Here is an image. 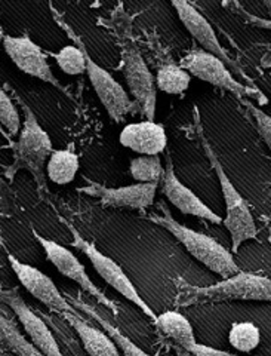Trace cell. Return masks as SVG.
<instances>
[{
  "label": "cell",
  "mask_w": 271,
  "mask_h": 356,
  "mask_svg": "<svg viewBox=\"0 0 271 356\" xmlns=\"http://www.w3.org/2000/svg\"><path fill=\"white\" fill-rule=\"evenodd\" d=\"M63 318L76 331L88 356H122L117 344L104 330L90 325L79 314H64Z\"/></svg>",
  "instance_id": "obj_17"
},
{
  "label": "cell",
  "mask_w": 271,
  "mask_h": 356,
  "mask_svg": "<svg viewBox=\"0 0 271 356\" xmlns=\"http://www.w3.org/2000/svg\"><path fill=\"white\" fill-rule=\"evenodd\" d=\"M31 232H33V236H35L36 241L40 243V247L44 251V254H47V259L54 264L56 270H58L63 276L69 277L70 281L76 282L83 289V291H86L90 297H94L98 303L106 306L107 309H113V314L119 315L117 305L113 302V300H110L92 282V280H90L86 269H85V266L70 250H67L64 245L55 242L52 239L43 238L35 229H33Z\"/></svg>",
  "instance_id": "obj_7"
},
{
  "label": "cell",
  "mask_w": 271,
  "mask_h": 356,
  "mask_svg": "<svg viewBox=\"0 0 271 356\" xmlns=\"http://www.w3.org/2000/svg\"><path fill=\"white\" fill-rule=\"evenodd\" d=\"M199 110L195 107V125L197 131V137L202 143L203 150H205L208 159L212 165V168L215 170L220 187L224 197V205H225V218H222V225L225 229L229 230L231 236V251L237 252L242 245L247 241H252L258 236V229L255 225V220L252 216V211L247 205L245 197L239 193L230 177L225 172L222 163L220 162L217 153L213 152L211 144L203 132V128L199 120Z\"/></svg>",
  "instance_id": "obj_2"
},
{
  "label": "cell",
  "mask_w": 271,
  "mask_h": 356,
  "mask_svg": "<svg viewBox=\"0 0 271 356\" xmlns=\"http://www.w3.org/2000/svg\"><path fill=\"white\" fill-rule=\"evenodd\" d=\"M179 65L190 74L206 83H211L217 88L225 89L236 97H255L261 95L255 88H249L233 76L231 70L225 65L215 55H212L202 48L190 51L179 61Z\"/></svg>",
  "instance_id": "obj_6"
},
{
  "label": "cell",
  "mask_w": 271,
  "mask_h": 356,
  "mask_svg": "<svg viewBox=\"0 0 271 356\" xmlns=\"http://www.w3.org/2000/svg\"><path fill=\"white\" fill-rule=\"evenodd\" d=\"M69 302L74 306V309L82 310L83 314H86L88 316H90L94 321L98 322L101 328H103L113 339V341L117 344L122 356H153L150 353H147L145 350H142L141 348H138L128 336H125V332H122L117 327L113 325L111 322H108L106 318L101 316L92 306L82 302V300H69Z\"/></svg>",
  "instance_id": "obj_20"
},
{
  "label": "cell",
  "mask_w": 271,
  "mask_h": 356,
  "mask_svg": "<svg viewBox=\"0 0 271 356\" xmlns=\"http://www.w3.org/2000/svg\"><path fill=\"white\" fill-rule=\"evenodd\" d=\"M5 31H3V27H2V24H0V49L3 48V40H5Z\"/></svg>",
  "instance_id": "obj_30"
},
{
  "label": "cell",
  "mask_w": 271,
  "mask_h": 356,
  "mask_svg": "<svg viewBox=\"0 0 271 356\" xmlns=\"http://www.w3.org/2000/svg\"><path fill=\"white\" fill-rule=\"evenodd\" d=\"M0 302L14 310L28 340L40 353L44 356H64L49 327L28 307L17 289H8V291L3 289V291H0Z\"/></svg>",
  "instance_id": "obj_12"
},
{
  "label": "cell",
  "mask_w": 271,
  "mask_h": 356,
  "mask_svg": "<svg viewBox=\"0 0 271 356\" xmlns=\"http://www.w3.org/2000/svg\"><path fill=\"white\" fill-rule=\"evenodd\" d=\"M5 188H8V186H6V183L2 180V178H0V191H5Z\"/></svg>",
  "instance_id": "obj_31"
},
{
  "label": "cell",
  "mask_w": 271,
  "mask_h": 356,
  "mask_svg": "<svg viewBox=\"0 0 271 356\" xmlns=\"http://www.w3.org/2000/svg\"><path fill=\"white\" fill-rule=\"evenodd\" d=\"M8 261L10 269L17 275L19 284L42 305L60 315L77 314L74 306L61 294L58 286L54 284L48 275H44L35 266L19 261L13 254H8Z\"/></svg>",
  "instance_id": "obj_10"
},
{
  "label": "cell",
  "mask_w": 271,
  "mask_h": 356,
  "mask_svg": "<svg viewBox=\"0 0 271 356\" xmlns=\"http://www.w3.org/2000/svg\"><path fill=\"white\" fill-rule=\"evenodd\" d=\"M188 353L193 356H237L234 353L211 348V346H206V344H200V343H196L195 346L188 350Z\"/></svg>",
  "instance_id": "obj_28"
},
{
  "label": "cell",
  "mask_w": 271,
  "mask_h": 356,
  "mask_svg": "<svg viewBox=\"0 0 271 356\" xmlns=\"http://www.w3.org/2000/svg\"><path fill=\"white\" fill-rule=\"evenodd\" d=\"M0 134H2L3 137H9V134H8V132H6V131L2 128V125H0Z\"/></svg>",
  "instance_id": "obj_32"
},
{
  "label": "cell",
  "mask_w": 271,
  "mask_h": 356,
  "mask_svg": "<svg viewBox=\"0 0 271 356\" xmlns=\"http://www.w3.org/2000/svg\"><path fill=\"white\" fill-rule=\"evenodd\" d=\"M218 302H271V280L264 275L240 270L209 286L178 281L176 307Z\"/></svg>",
  "instance_id": "obj_1"
},
{
  "label": "cell",
  "mask_w": 271,
  "mask_h": 356,
  "mask_svg": "<svg viewBox=\"0 0 271 356\" xmlns=\"http://www.w3.org/2000/svg\"><path fill=\"white\" fill-rule=\"evenodd\" d=\"M162 193L178 211L191 217L208 220L213 225H222V218L203 202V200L188 188L175 174L171 156H166L165 175L162 178Z\"/></svg>",
  "instance_id": "obj_15"
},
{
  "label": "cell",
  "mask_w": 271,
  "mask_h": 356,
  "mask_svg": "<svg viewBox=\"0 0 271 356\" xmlns=\"http://www.w3.org/2000/svg\"><path fill=\"white\" fill-rule=\"evenodd\" d=\"M131 177L141 184H161L165 175L161 156H138L133 158L129 165Z\"/></svg>",
  "instance_id": "obj_24"
},
{
  "label": "cell",
  "mask_w": 271,
  "mask_h": 356,
  "mask_svg": "<svg viewBox=\"0 0 271 356\" xmlns=\"http://www.w3.org/2000/svg\"><path fill=\"white\" fill-rule=\"evenodd\" d=\"M172 6L175 8L181 22H183L184 27L191 35V38L200 44L203 51L215 55V57L220 58L225 65L239 70L242 73L240 65L234 63V60H231L229 52L224 49L215 30H213V27L211 26V22L203 17L193 5L186 2V0H179V2L175 0V2H172Z\"/></svg>",
  "instance_id": "obj_13"
},
{
  "label": "cell",
  "mask_w": 271,
  "mask_h": 356,
  "mask_svg": "<svg viewBox=\"0 0 271 356\" xmlns=\"http://www.w3.org/2000/svg\"><path fill=\"white\" fill-rule=\"evenodd\" d=\"M161 209L162 214L150 216L149 220L171 233V235L188 251L191 257L196 259L205 267H208L211 272L220 275L222 280L240 272V267L237 266L231 251L222 247L218 241H215L209 235H205V233L196 232L184 225H181V222H178L171 216L167 208L161 207Z\"/></svg>",
  "instance_id": "obj_3"
},
{
  "label": "cell",
  "mask_w": 271,
  "mask_h": 356,
  "mask_svg": "<svg viewBox=\"0 0 271 356\" xmlns=\"http://www.w3.org/2000/svg\"><path fill=\"white\" fill-rule=\"evenodd\" d=\"M0 125L6 129L9 137H17L21 131L18 110L2 86H0Z\"/></svg>",
  "instance_id": "obj_26"
},
{
  "label": "cell",
  "mask_w": 271,
  "mask_h": 356,
  "mask_svg": "<svg viewBox=\"0 0 271 356\" xmlns=\"http://www.w3.org/2000/svg\"><path fill=\"white\" fill-rule=\"evenodd\" d=\"M123 76L128 83L131 95L147 120H154L157 104L156 76L149 70L141 52L135 47L123 49Z\"/></svg>",
  "instance_id": "obj_8"
},
{
  "label": "cell",
  "mask_w": 271,
  "mask_h": 356,
  "mask_svg": "<svg viewBox=\"0 0 271 356\" xmlns=\"http://www.w3.org/2000/svg\"><path fill=\"white\" fill-rule=\"evenodd\" d=\"M69 229L73 235V247L81 250L86 255L90 264L94 266L95 272L103 277L104 282L113 289H116L122 297L129 300L133 306H137V309H140L145 316H149L151 321H156L157 315L154 314L150 305L140 296L137 286L132 284L125 270L115 260L110 259L108 255L101 252L92 242L85 239L72 225H69Z\"/></svg>",
  "instance_id": "obj_5"
},
{
  "label": "cell",
  "mask_w": 271,
  "mask_h": 356,
  "mask_svg": "<svg viewBox=\"0 0 271 356\" xmlns=\"http://www.w3.org/2000/svg\"><path fill=\"white\" fill-rule=\"evenodd\" d=\"M85 60H86V74L92 85L98 99L106 108L111 120L122 122L135 108V102L129 98L128 92L115 77H113L104 67H101L90 57L88 48L83 44Z\"/></svg>",
  "instance_id": "obj_9"
},
{
  "label": "cell",
  "mask_w": 271,
  "mask_h": 356,
  "mask_svg": "<svg viewBox=\"0 0 271 356\" xmlns=\"http://www.w3.org/2000/svg\"><path fill=\"white\" fill-rule=\"evenodd\" d=\"M243 104L247 107L249 113L255 119V124H256V129L259 132V136L263 137L264 143L267 144V147L271 152V116L267 115L265 111H263L261 108H258L255 104L246 102V99L243 102Z\"/></svg>",
  "instance_id": "obj_27"
},
{
  "label": "cell",
  "mask_w": 271,
  "mask_h": 356,
  "mask_svg": "<svg viewBox=\"0 0 271 356\" xmlns=\"http://www.w3.org/2000/svg\"><path fill=\"white\" fill-rule=\"evenodd\" d=\"M159 186L161 184L153 183H135L122 187H106L103 184L89 180L88 186L82 187V192L92 197H98L99 202L106 207L144 209L154 204V197Z\"/></svg>",
  "instance_id": "obj_14"
},
{
  "label": "cell",
  "mask_w": 271,
  "mask_h": 356,
  "mask_svg": "<svg viewBox=\"0 0 271 356\" xmlns=\"http://www.w3.org/2000/svg\"><path fill=\"white\" fill-rule=\"evenodd\" d=\"M191 82V76L179 64L166 63L159 67L156 74V86L169 95L184 94Z\"/></svg>",
  "instance_id": "obj_22"
},
{
  "label": "cell",
  "mask_w": 271,
  "mask_h": 356,
  "mask_svg": "<svg viewBox=\"0 0 271 356\" xmlns=\"http://www.w3.org/2000/svg\"><path fill=\"white\" fill-rule=\"evenodd\" d=\"M239 13L242 14V17H245L247 21H249L252 26L259 27V29L271 30V19L261 18V17H256V15H254V14H251V13H247V10H245V9H240Z\"/></svg>",
  "instance_id": "obj_29"
},
{
  "label": "cell",
  "mask_w": 271,
  "mask_h": 356,
  "mask_svg": "<svg viewBox=\"0 0 271 356\" xmlns=\"http://www.w3.org/2000/svg\"><path fill=\"white\" fill-rule=\"evenodd\" d=\"M64 29L70 33V36L76 42V44H67V47L61 48L58 52H51L55 63L58 64L60 69L70 76H77L86 73V60H85V51L83 43L79 39L74 33L64 26Z\"/></svg>",
  "instance_id": "obj_21"
},
{
  "label": "cell",
  "mask_w": 271,
  "mask_h": 356,
  "mask_svg": "<svg viewBox=\"0 0 271 356\" xmlns=\"http://www.w3.org/2000/svg\"><path fill=\"white\" fill-rule=\"evenodd\" d=\"M0 343L6 344V348H9L18 356H44L18 330L14 321L8 319L3 315H0Z\"/></svg>",
  "instance_id": "obj_23"
},
{
  "label": "cell",
  "mask_w": 271,
  "mask_h": 356,
  "mask_svg": "<svg viewBox=\"0 0 271 356\" xmlns=\"http://www.w3.org/2000/svg\"><path fill=\"white\" fill-rule=\"evenodd\" d=\"M119 141L123 147L141 156H159L166 149L167 136L163 125L156 120H142L123 128Z\"/></svg>",
  "instance_id": "obj_16"
},
{
  "label": "cell",
  "mask_w": 271,
  "mask_h": 356,
  "mask_svg": "<svg viewBox=\"0 0 271 356\" xmlns=\"http://www.w3.org/2000/svg\"><path fill=\"white\" fill-rule=\"evenodd\" d=\"M18 103L24 113V122L15 143L14 162L9 168V175L13 177L15 171L27 170L35 177L40 188H47V163L54 152L51 137L39 124L33 110L21 99H18Z\"/></svg>",
  "instance_id": "obj_4"
},
{
  "label": "cell",
  "mask_w": 271,
  "mask_h": 356,
  "mask_svg": "<svg viewBox=\"0 0 271 356\" xmlns=\"http://www.w3.org/2000/svg\"><path fill=\"white\" fill-rule=\"evenodd\" d=\"M154 325L163 336L171 339L186 352H188L197 343L193 325L190 324L187 316L179 314L178 310H166L163 314L157 315Z\"/></svg>",
  "instance_id": "obj_18"
},
{
  "label": "cell",
  "mask_w": 271,
  "mask_h": 356,
  "mask_svg": "<svg viewBox=\"0 0 271 356\" xmlns=\"http://www.w3.org/2000/svg\"><path fill=\"white\" fill-rule=\"evenodd\" d=\"M81 168L79 156L72 149L54 150L47 163V178L55 184H70Z\"/></svg>",
  "instance_id": "obj_19"
},
{
  "label": "cell",
  "mask_w": 271,
  "mask_h": 356,
  "mask_svg": "<svg viewBox=\"0 0 271 356\" xmlns=\"http://www.w3.org/2000/svg\"><path fill=\"white\" fill-rule=\"evenodd\" d=\"M229 341L236 350L249 353L261 343V331L251 321L233 322L229 331Z\"/></svg>",
  "instance_id": "obj_25"
},
{
  "label": "cell",
  "mask_w": 271,
  "mask_h": 356,
  "mask_svg": "<svg viewBox=\"0 0 271 356\" xmlns=\"http://www.w3.org/2000/svg\"><path fill=\"white\" fill-rule=\"evenodd\" d=\"M3 49L18 70L44 83L63 89L60 81L56 79L51 69L47 54L43 52V49L30 36L6 35L3 40Z\"/></svg>",
  "instance_id": "obj_11"
}]
</instances>
